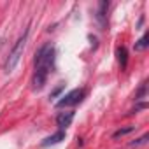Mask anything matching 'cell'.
Returning a JSON list of instances; mask_svg holds the SVG:
<instances>
[{"label":"cell","mask_w":149,"mask_h":149,"mask_svg":"<svg viewBox=\"0 0 149 149\" xmlns=\"http://www.w3.org/2000/svg\"><path fill=\"white\" fill-rule=\"evenodd\" d=\"M53 67H54V46L44 44L35 53V68H33V77H32L33 90L44 88L47 76L53 72Z\"/></svg>","instance_id":"6da1fadb"},{"label":"cell","mask_w":149,"mask_h":149,"mask_svg":"<svg viewBox=\"0 0 149 149\" xmlns=\"http://www.w3.org/2000/svg\"><path fill=\"white\" fill-rule=\"evenodd\" d=\"M26 39H28V30H25V33L16 40L14 47L11 49L7 60H6V65H4L6 74H11V72L16 68V65L19 63V60H21V56H23V51H25V47H26Z\"/></svg>","instance_id":"7a4b0ae2"},{"label":"cell","mask_w":149,"mask_h":149,"mask_svg":"<svg viewBox=\"0 0 149 149\" xmlns=\"http://www.w3.org/2000/svg\"><path fill=\"white\" fill-rule=\"evenodd\" d=\"M83 97H84V90H72V91H68L65 97H61L58 102H56V107H60V109H63V107H68V105H77L81 100H83Z\"/></svg>","instance_id":"3957f363"},{"label":"cell","mask_w":149,"mask_h":149,"mask_svg":"<svg viewBox=\"0 0 149 149\" xmlns=\"http://www.w3.org/2000/svg\"><path fill=\"white\" fill-rule=\"evenodd\" d=\"M107 11H109V2L102 0V2L98 4V9H97V21L100 23L102 28H104L105 23H107Z\"/></svg>","instance_id":"277c9868"},{"label":"cell","mask_w":149,"mask_h":149,"mask_svg":"<svg viewBox=\"0 0 149 149\" xmlns=\"http://www.w3.org/2000/svg\"><path fill=\"white\" fill-rule=\"evenodd\" d=\"M72 119H74V112H72V111H68V112H60V114L56 116V125H58L60 128H67V126L72 123Z\"/></svg>","instance_id":"5b68a950"},{"label":"cell","mask_w":149,"mask_h":149,"mask_svg":"<svg viewBox=\"0 0 149 149\" xmlns=\"http://www.w3.org/2000/svg\"><path fill=\"white\" fill-rule=\"evenodd\" d=\"M63 139H65V132H63V130H60V132H56L54 135L46 137V139L40 142V146H44V147H47V146H54V144H60Z\"/></svg>","instance_id":"8992f818"},{"label":"cell","mask_w":149,"mask_h":149,"mask_svg":"<svg viewBox=\"0 0 149 149\" xmlns=\"http://www.w3.org/2000/svg\"><path fill=\"white\" fill-rule=\"evenodd\" d=\"M118 60L121 63V68H126V63H128V53H126V47H118Z\"/></svg>","instance_id":"52a82bcc"},{"label":"cell","mask_w":149,"mask_h":149,"mask_svg":"<svg viewBox=\"0 0 149 149\" xmlns=\"http://www.w3.org/2000/svg\"><path fill=\"white\" fill-rule=\"evenodd\" d=\"M147 46H149V33H144V35L137 40V44H135V51H144Z\"/></svg>","instance_id":"ba28073f"},{"label":"cell","mask_w":149,"mask_h":149,"mask_svg":"<svg viewBox=\"0 0 149 149\" xmlns=\"http://www.w3.org/2000/svg\"><path fill=\"white\" fill-rule=\"evenodd\" d=\"M135 130V126H126V128H119L118 132H114V139H118V137H123V135H126V133H130V132H133Z\"/></svg>","instance_id":"9c48e42d"},{"label":"cell","mask_w":149,"mask_h":149,"mask_svg":"<svg viewBox=\"0 0 149 149\" xmlns=\"http://www.w3.org/2000/svg\"><path fill=\"white\" fill-rule=\"evenodd\" d=\"M147 139H149V135L146 133V135H142L140 139H137V140H133V142H132L130 146H132V147H137V146H144V144L147 142Z\"/></svg>","instance_id":"30bf717a"},{"label":"cell","mask_w":149,"mask_h":149,"mask_svg":"<svg viewBox=\"0 0 149 149\" xmlns=\"http://www.w3.org/2000/svg\"><path fill=\"white\" fill-rule=\"evenodd\" d=\"M144 97H146V83L140 86V90H139V93L135 95V98H137V100H140V98H144Z\"/></svg>","instance_id":"8fae6325"},{"label":"cell","mask_w":149,"mask_h":149,"mask_svg":"<svg viewBox=\"0 0 149 149\" xmlns=\"http://www.w3.org/2000/svg\"><path fill=\"white\" fill-rule=\"evenodd\" d=\"M61 90H63V86H58V88H56L54 91H51V95H49V98H54V97H56V95H58V93H60Z\"/></svg>","instance_id":"7c38bea8"}]
</instances>
